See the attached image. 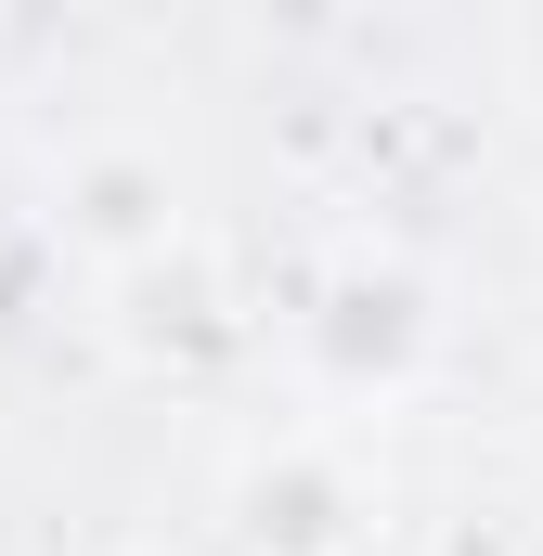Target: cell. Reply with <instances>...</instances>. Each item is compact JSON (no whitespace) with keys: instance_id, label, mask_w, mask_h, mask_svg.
<instances>
[{"instance_id":"1","label":"cell","mask_w":543,"mask_h":556,"mask_svg":"<svg viewBox=\"0 0 543 556\" xmlns=\"http://www.w3.org/2000/svg\"><path fill=\"white\" fill-rule=\"evenodd\" d=\"M52 233H65L78 260H104V273L168 260V247H181V181H168V155H142V142L65 155V181H52Z\"/></svg>"}]
</instances>
